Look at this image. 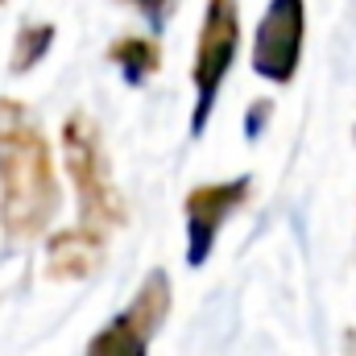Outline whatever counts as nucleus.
Returning a JSON list of instances; mask_svg holds the SVG:
<instances>
[{
	"label": "nucleus",
	"mask_w": 356,
	"mask_h": 356,
	"mask_svg": "<svg viewBox=\"0 0 356 356\" xmlns=\"http://www.w3.org/2000/svg\"><path fill=\"white\" fill-rule=\"evenodd\" d=\"M63 207L50 141L21 99H0V228L8 241L46 236Z\"/></svg>",
	"instance_id": "obj_1"
},
{
	"label": "nucleus",
	"mask_w": 356,
	"mask_h": 356,
	"mask_svg": "<svg viewBox=\"0 0 356 356\" xmlns=\"http://www.w3.org/2000/svg\"><path fill=\"white\" fill-rule=\"evenodd\" d=\"M63 166L79 195V224L91 232H104V236L124 228L129 211H124V199L112 178V158L104 149V133L83 108H75L63 120Z\"/></svg>",
	"instance_id": "obj_2"
},
{
	"label": "nucleus",
	"mask_w": 356,
	"mask_h": 356,
	"mask_svg": "<svg viewBox=\"0 0 356 356\" xmlns=\"http://www.w3.org/2000/svg\"><path fill=\"white\" fill-rule=\"evenodd\" d=\"M241 50V4L236 0H207L199 38H195V63H191V83H195V108H191V137H199L216 112L220 88L236 63Z\"/></svg>",
	"instance_id": "obj_3"
},
{
	"label": "nucleus",
	"mask_w": 356,
	"mask_h": 356,
	"mask_svg": "<svg viewBox=\"0 0 356 356\" xmlns=\"http://www.w3.org/2000/svg\"><path fill=\"white\" fill-rule=\"evenodd\" d=\"M166 315H170V277L166 269H149L145 282L133 290L129 307L91 336L83 356H149V344L166 323Z\"/></svg>",
	"instance_id": "obj_4"
},
{
	"label": "nucleus",
	"mask_w": 356,
	"mask_h": 356,
	"mask_svg": "<svg viewBox=\"0 0 356 356\" xmlns=\"http://www.w3.org/2000/svg\"><path fill=\"white\" fill-rule=\"evenodd\" d=\"M302 46H307V0H269L253 33V71L273 88L294 83L302 67Z\"/></svg>",
	"instance_id": "obj_5"
},
{
	"label": "nucleus",
	"mask_w": 356,
	"mask_h": 356,
	"mask_svg": "<svg viewBox=\"0 0 356 356\" xmlns=\"http://www.w3.org/2000/svg\"><path fill=\"white\" fill-rule=\"evenodd\" d=\"M249 191H253L249 175L224 178V182H203V186L186 191L182 211H186V266L191 269H203L211 261L224 224L232 220L236 207L249 203Z\"/></svg>",
	"instance_id": "obj_6"
},
{
	"label": "nucleus",
	"mask_w": 356,
	"mask_h": 356,
	"mask_svg": "<svg viewBox=\"0 0 356 356\" xmlns=\"http://www.w3.org/2000/svg\"><path fill=\"white\" fill-rule=\"evenodd\" d=\"M104 245H108V236L91 232L83 224L50 232L46 236V277L50 282H83V277H91L104 261Z\"/></svg>",
	"instance_id": "obj_7"
},
{
	"label": "nucleus",
	"mask_w": 356,
	"mask_h": 356,
	"mask_svg": "<svg viewBox=\"0 0 356 356\" xmlns=\"http://www.w3.org/2000/svg\"><path fill=\"white\" fill-rule=\"evenodd\" d=\"M104 58L124 75L129 88H141V83H149L162 71V46L149 33H124V38H116L104 50Z\"/></svg>",
	"instance_id": "obj_8"
},
{
	"label": "nucleus",
	"mask_w": 356,
	"mask_h": 356,
	"mask_svg": "<svg viewBox=\"0 0 356 356\" xmlns=\"http://www.w3.org/2000/svg\"><path fill=\"white\" fill-rule=\"evenodd\" d=\"M54 21H25L13 38V54H8V71L13 75H29L54 46Z\"/></svg>",
	"instance_id": "obj_9"
},
{
	"label": "nucleus",
	"mask_w": 356,
	"mask_h": 356,
	"mask_svg": "<svg viewBox=\"0 0 356 356\" xmlns=\"http://www.w3.org/2000/svg\"><path fill=\"white\" fill-rule=\"evenodd\" d=\"M116 4H129V8H137L154 29H162L166 25V17H170V8H175V0H116Z\"/></svg>",
	"instance_id": "obj_10"
},
{
	"label": "nucleus",
	"mask_w": 356,
	"mask_h": 356,
	"mask_svg": "<svg viewBox=\"0 0 356 356\" xmlns=\"http://www.w3.org/2000/svg\"><path fill=\"white\" fill-rule=\"evenodd\" d=\"M344 356H356V327H348V336H344Z\"/></svg>",
	"instance_id": "obj_11"
},
{
	"label": "nucleus",
	"mask_w": 356,
	"mask_h": 356,
	"mask_svg": "<svg viewBox=\"0 0 356 356\" xmlns=\"http://www.w3.org/2000/svg\"><path fill=\"white\" fill-rule=\"evenodd\" d=\"M0 4H4V0H0Z\"/></svg>",
	"instance_id": "obj_12"
}]
</instances>
